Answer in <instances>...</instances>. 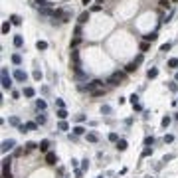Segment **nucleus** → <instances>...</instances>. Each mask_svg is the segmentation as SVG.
I'll use <instances>...</instances> for the list:
<instances>
[{"label": "nucleus", "instance_id": "nucleus-1", "mask_svg": "<svg viewBox=\"0 0 178 178\" xmlns=\"http://www.w3.org/2000/svg\"><path fill=\"white\" fill-rule=\"evenodd\" d=\"M125 77H127V71H115V73L109 75L107 83H109V85H119L121 81H125Z\"/></svg>", "mask_w": 178, "mask_h": 178}, {"label": "nucleus", "instance_id": "nucleus-2", "mask_svg": "<svg viewBox=\"0 0 178 178\" xmlns=\"http://www.w3.org/2000/svg\"><path fill=\"white\" fill-rule=\"evenodd\" d=\"M0 83H2V89H12V79H10L8 69H6V67L0 69Z\"/></svg>", "mask_w": 178, "mask_h": 178}, {"label": "nucleus", "instance_id": "nucleus-3", "mask_svg": "<svg viewBox=\"0 0 178 178\" xmlns=\"http://www.w3.org/2000/svg\"><path fill=\"white\" fill-rule=\"evenodd\" d=\"M85 89H87L89 93L93 95V93H97V91H101V89H105V87H103V81H99V79H93V81H89V83L85 85Z\"/></svg>", "mask_w": 178, "mask_h": 178}, {"label": "nucleus", "instance_id": "nucleus-4", "mask_svg": "<svg viewBox=\"0 0 178 178\" xmlns=\"http://www.w3.org/2000/svg\"><path fill=\"white\" fill-rule=\"evenodd\" d=\"M14 146H16V141H14V139H8V141H2V152L6 155V152H8V150H12Z\"/></svg>", "mask_w": 178, "mask_h": 178}, {"label": "nucleus", "instance_id": "nucleus-5", "mask_svg": "<svg viewBox=\"0 0 178 178\" xmlns=\"http://www.w3.org/2000/svg\"><path fill=\"white\" fill-rule=\"evenodd\" d=\"M36 129H38V123H26V125L18 127L20 133H30V131H36Z\"/></svg>", "mask_w": 178, "mask_h": 178}, {"label": "nucleus", "instance_id": "nucleus-6", "mask_svg": "<svg viewBox=\"0 0 178 178\" xmlns=\"http://www.w3.org/2000/svg\"><path fill=\"white\" fill-rule=\"evenodd\" d=\"M14 79L18 81V83H24V81L28 79V75H26V71H22V69L18 67V69L14 71Z\"/></svg>", "mask_w": 178, "mask_h": 178}, {"label": "nucleus", "instance_id": "nucleus-7", "mask_svg": "<svg viewBox=\"0 0 178 178\" xmlns=\"http://www.w3.org/2000/svg\"><path fill=\"white\" fill-rule=\"evenodd\" d=\"M46 162L50 164V166H54V164L57 162V156H56V152H48V155H46Z\"/></svg>", "mask_w": 178, "mask_h": 178}, {"label": "nucleus", "instance_id": "nucleus-8", "mask_svg": "<svg viewBox=\"0 0 178 178\" xmlns=\"http://www.w3.org/2000/svg\"><path fill=\"white\" fill-rule=\"evenodd\" d=\"M10 162H12V158H10V156L2 160V172H8V170H10Z\"/></svg>", "mask_w": 178, "mask_h": 178}, {"label": "nucleus", "instance_id": "nucleus-9", "mask_svg": "<svg viewBox=\"0 0 178 178\" xmlns=\"http://www.w3.org/2000/svg\"><path fill=\"white\" fill-rule=\"evenodd\" d=\"M10 24H14V26H20V24H22V18H20L18 14H12V16H10Z\"/></svg>", "mask_w": 178, "mask_h": 178}, {"label": "nucleus", "instance_id": "nucleus-10", "mask_svg": "<svg viewBox=\"0 0 178 178\" xmlns=\"http://www.w3.org/2000/svg\"><path fill=\"white\" fill-rule=\"evenodd\" d=\"M156 75H158V69H156V67H150V69L146 71V77H149V79H155Z\"/></svg>", "mask_w": 178, "mask_h": 178}, {"label": "nucleus", "instance_id": "nucleus-11", "mask_svg": "<svg viewBox=\"0 0 178 178\" xmlns=\"http://www.w3.org/2000/svg\"><path fill=\"white\" fill-rule=\"evenodd\" d=\"M127 146H129V145H127L125 139H119V141H117V149L121 150V152H123V150H127Z\"/></svg>", "mask_w": 178, "mask_h": 178}, {"label": "nucleus", "instance_id": "nucleus-12", "mask_svg": "<svg viewBox=\"0 0 178 178\" xmlns=\"http://www.w3.org/2000/svg\"><path fill=\"white\" fill-rule=\"evenodd\" d=\"M125 71H127V73H133V71H137V63H135V61L127 63V66H125Z\"/></svg>", "mask_w": 178, "mask_h": 178}, {"label": "nucleus", "instance_id": "nucleus-13", "mask_svg": "<svg viewBox=\"0 0 178 178\" xmlns=\"http://www.w3.org/2000/svg\"><path fill=\"white\" fill-rule=\"evenodd\" d=\"M34 2H36L38 8H50V2H48V0H34Z\"/></svg>", "mask_w": 178, "mask_h": 178}, {"label": "nucleus", "instance_id": "nucleus-14", "mask_svg": "<svg viewBox=\"0 0 178 178\" xmlns=\"http://www.w3.org/2000/svg\"><path fill=\"white\" fill-rule=\"evenodd\" d=\"M57 117H60V121H66V117H67V111L66 109H57V113H56Z\"/></svg>", "mask_w": 178, "mask_h": 178}, {"label": "nucleus", "instance_id": "nucleus-15", "mask_svg": "<svg viewBox=\"0 0 178 178\" xmlns=\"http://www.w3.org/2000/svg\"><path fill=\"white\" fill-rule=\"evenodd\" d=\"M12 63H14V66H20V63H22V56H20V54H14V56H12Z\"/></svg>", "mask_w": 178, "mask_h": 178}, {"label": "nucleus", "instance_id": "nucleus-16", "mask_svg": "<svg viewBox=\"0 0 178 178\" xmlns=\"http://www.w3.org/2000/svg\"><path fill=\"white\" fill-rule=\"evenodd\" d=\"M36 48H38V50H48V42H44V40H38V42H36Z\"/></svg>", "mask_w": 178, "mask_h": 178}, {"label": "nucleus", "instance_id": "nucleus-17", "mask_svg": "<svg viewBox=\"0 0 178 178\" xmlns=\"http://www.w3.org/2000/svg\"><path fill=\"white\" fill-rule=\"evenodd\" d=\"M24 95H26V97H34V95H36V91H34L32 87H24Z\"/></svg>", "mask_w": 178, "mask_h": 178}, {"label": "nucleus", "instance_id": "nucleus-18", "mask_svg": "<svg viewBox=\"0 0 178 178\" xmlns=\"http://www.w3.org/2000/svg\"><path fill=\"white\" fill-rule=\"evenodd\" d=\"M87 141H89V143H97L99 137L95 135V133H87Z\"/></svg>", "mask_w": 178, "mask_h": 178}, {"label": "nucleus", "instance_id": "nucleus-19", "mask_svg": "<svg viewBox=\"0 0 178 178\" xmlns=\"http://www.w3.org/2000/svg\"><path fill=\"white\" fill-rule=\"evenodd\" d=\"M22 44H24L22 36H14V46H16V48H22Z\"/></svg>", "mask_w": 178, "mask_h": 178}, {"label": "nucleus", "instance_id": "nucleus-20", "mask_svg": "<svg viewBox=\"0 0 178 178\" xmlns=\"http://www.w3.org/2000/svg\"><path fill=\"white\" fill-rule=\"evenodd\" d=\"M48 146H50V141H42L40 143V150H42V152H48Z\"/></svg>", "mask_w": 178, "mask_h": 178}, {"label": "nucleus", "instance_id": "nucleus-21", "mask_svg": "<svg viewBox=\"0 0 178 178\" xmlns=\"http://www.w3.org/2000/svg\"><path fill=\"white\" fill-rule=\"evenodd\" d=\"M155 40H156V32L146 34V36H145V42H155Z\"/></svg>", "mask_w": 178, "mask_h": 178}, {"label": "nucleus", "instance_id": "nucleus-22", "mask_svg": "<svg viewBox=\"0 0 178 178\" xmlns=\"http://www.w3.org/2000/svg\"><path fill=\"white\" fill-rule=\"evenodd\" d=\"M36 123H38V125H44V123H46V115H44V113H40V115L36 117Z\"/></svg>", "mask_w": 178, "mask_h": 178}, {"label": "nucleus", "instance_id": "nucleus-23", "mask_svg": "<svg viewBox=\"0 0 178 178\" xmlns=\"http://www.w3.org/2000/svg\"><path fill=\"white\" fill-rule=\"evenodd\" d=\"M85 133V129L81 125H77V127H73V135H83Z\"/></svg>", "mask_w": 178, "mask_h": 178}, {"label": "nucleus", "instance_id": "nucleus-24", "mask_svg": "<svg viewBox=\"0 0 178 178\" xmlns=\"http://www.w3.org/2000/svg\"><path fill=\"white\" fill-rule=\"evenodd\" d=\"M36 107L40 109V111H44V109H46V101H42V99H38V101H36Z\"/></svg>", "mask_w": 178, "mask_h": 178}, {"label": "nucleus", "instance_id": "nucleus-25", "mask_svg": "<svg viewBox=\"0 0 178 178\" xmlns=\"http://www.w3.org/2000/svg\"><path fill=\"white\" fill-rule=\"evenodd\" d=\"M89 20V12H83V14L79 16V24H85Z\"/></svg>", "mask_w": 178, "mask_h": 178}, {"label": "nucleus", "instance_id": "nucleus-26", "mask_svg": "<svg viewBox=\"0 0 178 178\" xmlns=\"http://www.w3.org/2000/svg\"><path fill=\"white\" fill-rule=\"evenodd\" d=\"M10 26H12L10 22H4V24H2V34H8V32H10Z\"/></svg>", "mask_w": 178, "mask_h": 178}, {"label": "nucleus", "instance_id": "nucleus-27", "mask_svg": "<svg viewBox=\"0 0 178 178\" xmlns=\"http://www.w3.org/2000/svg\"><path fill=\"white\" fill-rule=\"evenodd\" d=\"M10 125H14V127H22V125H20V119H18V117H10Z\"/></svg>", "mask_w": 178, "mask_h": 178}, {"label": "nucleus", "instance_id": "nucleus-28", "mask_svg": "<svg viewBox=\"0 0 178 178\" xmlns=\"http://www.w3.org/2000/svg\"><path fill=\"white\" fill-rule=\"evenodd\" d=\"M168 67H178V57H172V60H168Z\"/></svg>", "mask_w": 178, "mask_h": 178}, {"label": "nucleus", "instance_id": "nucleus-29", "mask_svg": "<svg viewBox=\"0 0 178 178\" xmlns=\"http://www.w3.org/2000/svg\"><path fill=\"white\" fill-rule=\"evenodd\" d=\"M57 129H60V131H67L69 127H67V123H66V121H60V125H57Z\"/></svg>", "mask_w": 178, "mask_h": 178}, {"label": "nucleus", "instance_id": "nucleus-30", "mask_svg": "<svg viewBox=\"0 0 178 178\" xmlns=\"http://www.w3.org/2000/svg\"><path fill=\"white\" fill-rule=\"evenodd\" d=\"M152 143H155V137H146L145 139V146H152Z\"/></svg>", "mask_w": 178, "mask_h": 178}, {"label": "nucleus", "instance_id": "nucleus-31", "mask_svg": "<svg viewBox=\"0 0 178 178\" xmlns=\"http://www.w3.org/2000/svg\"><path fill=\"white\" fill-rule=\"evenodd\" d=\"M32 75H34V79H36V81H40V79H42V71H40V69H36Z\"/></svg>", "mask_w": 178, "mask_h": 178}, {"label": "nucleus", "instance_id": "nucleus-32", "mask_svg": "<svg viewBox=\"0 0 178 178\" xmlns=\"http://www.w3.org/2000/svg\"><path fill=\"white\" fill-rule=\"evenodd\" d=\"M149 48H150L149 42H143V44H141V52H149Z\"/></svg>", "mask_w": 178, "mask_h": 178}, {"label": "nucleus", "instance_id": "nucleus-33", "mask_svg": "<svg viewBox=\"0 0 178 178\" xmlns=\"http://www.w3.org/2000/svg\"><path fill=\"white\" fill-rule=\"evenodd\" d=\"M40 145H36V143H26V149L28 150H34V149H38Z\"/></svg>", "mask_w": 178, "mask_h": 178}, {"label": "nucleus", "instance_id": "nucleus-34", "mask_svg": "<svg viewBox=\"0 0 178 178\" xmlns=\"http://www.w3.org/2000/svg\"><path fill=\"white\" fill-rule=\"evenodd\" d=\"M170 48H172V44H162V46H160V52H168Z\"/></svg>", "mask_w": 178, "mask_h": 178}, {"label": "nucleus", "instance_id": "nucleus-35", "mask_svg": "<svg viewBox=\"0 0 178 178\" xmlns=\"http://www.w3.org/2000/svg\"><path fill=\"white\" fill-rule=\"evenodd\" d=\"M109 141H111V143H117V141H119L117 133H111V135H109Z\"/></svg>", "mask_w": 178, "mask_h": 178}, {"label": "nucleus", "instance_id": "nucleus-36", "mask_svg": "<svg viewBox=\"0 0 178 178\" xmlns=\"http://www.w3.org/2000/svg\"><path fill=\"white\" fill-rule=\"evenodd\" d=\"M69 18H71L69 12H63V16H61V22H69Z\"/></svg>", "mask_w": 178, "mask_h": 178}, {"label": "nucleus", "instance_id": "nucleus-37", "mask_svg": "<svg viewBox=\"0 0 178 178\" xmlns=\"http://www.w3.org/2000/svg\"><path fill=\"white\" fill-rule=\"evenodd\" d=\"M56 105H57V109H63V107H66V103H63V99H56Z\"/></svg>", "mask_w": 178, "mask_h": 178}, {"label": "nucleus", "instance_id": "nucleus-38", "mask_svg": "<svg viewBox=\"0 0 178 178\" xmlns=\"http://www.w3.org/2000/svg\"><path fill=\"white\" fill-rule=\"evenodd\" d=\"M149 155H152V149H150V146H145V150H143V156H149Z\"/></svg>", "mask_w": 178, "mask_h": 178}, {"label": "nucleus", "instance_id": "nucleus-39", "mask_svg": "<svg viewBox=\"0 0 178 178\" xmlns=\"http://www.w3.org/2000/svg\"><path fill=\"white\" fill-rule=\"evenodd\" d=\"M158 4L162 6V8H168V6H170V0H160Z\"/></svg>", "mask_w": 178, "mask_h": 178}, {"label": "nucleus", "instance_id": "nucleus-40", "mask_svg": "<svg viewBox=\"0 0 178 178\" xmlns=\"http://www.w3.org/2000/svg\"><path fill=\"white\" fill-rule=\"evenodd\" d=\"M79 42H81V38H77V36H75V38H73V42H71V48L79 46Z\"/></svg>", "mask_w": 178, "mask_h": 178}, {"label": "nucleus", "instance_id": "nucleus-41", "mask_svg": "<svg viewBox=\"0 0 178 178\" xmlns=\"http://www.w3.org/2000/svg\"><path fill=\"white\" fill-rule=\"evenodd\" d=\"M170 125V117H164L162 119V127H164V129H166V127H168Z\"/></svg>", "mask_w": 178, "mask_h": 178}, {"label": "nucleus", "instance_id": "nucleus-42", "mask_svg": "<svg viewBox=\"0 0 178 178\" xmlns=\"http://www.w3.org/2000/svg\"><path fill=\"white\" fill-rule=\"evenodd\" d=\"M168 89H170V91H176V89H178V85L172 81V83H168Z\"/></svg>", "mask_w": 178, "mask_h": 178}, {"label": "nucleus", "instance_id": "nucleus-43", "mask_svg": "<svg viewBox=\"0 0 178 178\" xmlns=\"http://www.w3.org/2000/svg\"><path fill=\"white\" fill-rule=\"evenodd\" d=\"M172 141H174L172 135H166V137H164V143H172Z\"/></svg>", "mask_w": 178, "mask_h": 178}, {"label": "nucleus", "instance_id": "nucleus-44", "mask_svg": "<svg viewBox=\"0 0 178 178\" xmlns=\"http://www.w3.org/2000/svg\"><path fill=\"white\" fill-rule=\"evenodd\" d=\"M75 36L81 38V26H75Z\"/></svg>", "mask_w": 178, "mask_h": 178}, {"label": "nucleus", "instance_id": "nucleus-45", "mask_svg": "<svg viewBox=\"0 0 178 178\" xmlns=\"http://www.w3.org/2000/svg\"><path fill=\"white\" fill-rule=\"evenodd\" d=\"M131 103H133V105L139 103V97H137V95H131Z\"/></svg>", "mask_w": 178, "mask_h": 178}, {"label": "nucleus", "instance_id": "nucleus-46", "mask_svg": "<svg viewBox=\"0 0 178 178\" xmlns=\"http://www.w3.org/2000/svg\"><path fill=\"white\" fill-rule=\"evenodd\" d=\"M75 121H77V123H83V121H85V115H77V117H75Z\"/></svg>", "mask_w": 178, "mask_h": 178}, {"label": "nucleus", "instance_id": "nucleus-47", "mask_svg": "<svg viewBox=\"0 0 178 178\" xmlns=\"http://www.w3.org/2000/svg\"><path fill=\"white\" fill-rule=\"evenodd\" d=\"M101 113H111V107H109V105H105V107L101 109Z\"/></svg>", "mask_w": 178, "mask_h": 178}, {"label": "nucleus", "instance_id": "nucleus-48", "mask_svg": "<svg viewBox=\"0 0 178 178\" xmlns=\"http://www.w3.org/2000/svg\"><path fill=\"white\" fill-rule=\"evenodd\" d=\"M2 178H12V172H10V170L8 172H2Z\"/></svg>", "mask_w": 178, "mask_h": 178}, {"label": "nucleus", "instance_id": "nucleus-49", "mask_svg": "<svg viewBox=\"0 0 178 178\" xmlns=\"http://www.w3.org/2000/svg\"><path fill=\"white\" fill-rule=\"evenodd\" d=\"M89 2H91V0H83V4H89Z\"/></svg>", "mask_w": 178, "mask_h": 178}, {"label": "nucleus", "instance_id": "nucleus-50", "mask_svg": "<svg viewBox=\"0 0 178 178\" xmlns=\"http://www.w3.org/2000/svg\"><path fill=\"white\" fill-rule=\"evenodd\" d=\"M174 79H176V81H178V71H176V75H174Z\"/></svg>", "mask_w": 178, "mask_h": 178}, {"label": "nucleus", "instance_id": "nucleus-51", "mask_svg": "<svg viewBox=\"0 0 178 178\" xmlns=\"http://www.w3.org/2000/svg\"><path fill=\"white\" fill-rule=\"evenodd\" d=\"M174 119H176V121H178V113H176V115H174Z\"/></svg>", "mask_w": 178, "mask_h": 178}, {"label": "nucleus", "instance_id": "nucleus-52", "mask_svg": "<svg viewBox=\"0 0 178 178\" xmlns=\"http://www.w3.org/2000/svg\"><path fill=\"white\" fill-rule=\"evenodd\" d=\"M172 2H178V0H172Z\"/></svg>", "mask_w": 178, "mask_h": 178}, {"label": "nucleus", "instance_id": "nucleus-53", "mask_svg": "<svg viewBox=\"0 0 178 178\" xmlns=\"http://www.w3.org/2000/svg\"><path fill=\"white\" fill-rule=\"evenodd\" d=\"M146 178H152V176H146Z\"/></svg>", "mask_w": 178, "mask_h": 178}, {"label": "nucleus", "instance_id": "nucleus-54", "mask_svg": "<svg viewBox=\"0 0 178 178\" xmlns=\"http://www.w3.org/2000/svg\"><path fill=\"white\" fill-rule=\"evenodd\" d=\"M176 101H178V99H176Z\"/></svg>", "mask_w": 178, "mask_h": 178}, {"label": "nucleus", "instance_id": "nucleus-55", "mask_svg": "<svg viewBox=\"0 0 178 178\" xmlns=\"http://www.w3.org/2000/svg\"><path fill=\"white\" fill-rule=\"evenodd\" d=\"M99 178H101V176H99Z\"/></svg>", "mask_w": 178, "mask_h": 178}]
</instances>
